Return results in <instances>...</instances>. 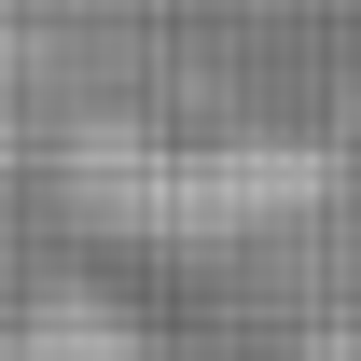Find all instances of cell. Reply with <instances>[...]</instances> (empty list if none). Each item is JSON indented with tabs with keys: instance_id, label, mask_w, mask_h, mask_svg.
<instances>
[{
	"instance_id": "6da1fadb",
	"label": "cell",
	"mask_w": 361,
	"mask_h": 361,
	"mask_svg": "<svg viewBox=\"0 0 361 361\" xmlns=\"http://www.w3.org/2000/svg\"><path fill=\"white\" fill-rule=\"evenodd\" d=\"M0 361H153V334H139L111 292L56 278V292H28V306H0Z\"/></svg>"
}]
</instances>
